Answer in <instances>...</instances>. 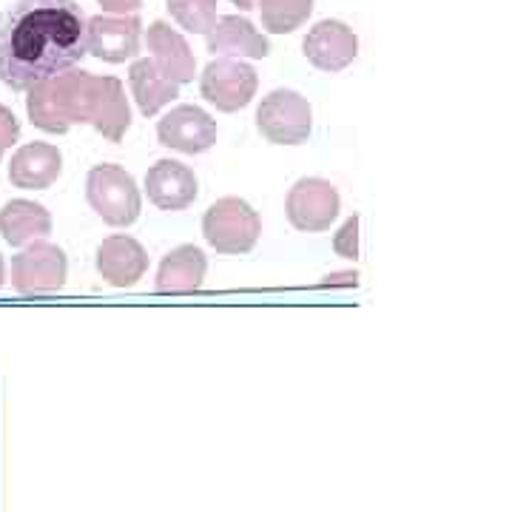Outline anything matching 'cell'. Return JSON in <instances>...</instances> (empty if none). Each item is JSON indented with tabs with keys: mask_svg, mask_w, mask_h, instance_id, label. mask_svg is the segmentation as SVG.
<instances>
[{
	"mask_svg": "<svg viewBox=\"0 0 512 512\" xmlns=\"http://www.w3.org/2000/svg\"><path fill=\"white\" fill-rule=\"evenodd\" d=\"M86 55L77 0H18L0 15V83L12 92L72 72Z\"/></svg>",
	"mask_w": 512,
	"mask_h": 512,
	"instance_id": "6da1fadb",
	"label": "cell"
},
{
	"mask_svg": "<svg viewBox=\"0 0 512 512\" xmlns=\"http://www.w3.org/2000/svg\"><path fill=\"white\" fill-rule=\"evenodd\" d=\"M26 114L46 134H66L77 123H89L109 143H123L131 128V106L117 77L72 69L29 89Z\"/></svg>",
	"mask_w": 512,
	"mask_h": 512,
	"instance_id": "7a4b0ae2",
	"label": "cell"
},
{
	"mask_svg": "<svg viewBox=\"0 0 512 512\" xmlns=\"http://www.w3.org/2000/svg\"><path fill=\"white\" fill-rule=\"evenodd\" d=\"M86 200L111 228H128L143 214V194L137 180L117 163L94 165L86 177Z\"/></svg>",
	"mask_w": 512,
	"mask_h": 512,
	"instance_id": "3957f363",
	"label": "cell"
},
{
	"mask_svg": "<svg viewBox=\"0 0 512 512\" xmlns=\"http://www.w3.org/2000/svg\"><path fill=\"white\" fill-rule=\"evenodd\" d=\"M259 234H262V220L254 205L242 197H222L211 202L202 217V237L217 254H251L259 242Z\"/></svg>",
	"mask_w": 512,
	"mask_h": 512,
	"instance_id": "277c9868",
	"label": "cell"
},
{
	"mask_svg": "<svg viewBox=\"0 0 512 512\" xmlns=\"http://www.w3.org/2000/svg\"><path fill=\"white\" fill-rule=\"evenodd\" d=\"M256 128L274 146H302L313 131V109L308 97L293 89H274L256 109Z\"/></svg>",
	"mask_w": 512,
	"mask_h": 512,
	"instance_id": "5b68a950",
	"label": "cell"
},
{
	"mask_svg": "<svg viewBox=\"0 0 512 512\" xmlns=\"http://www.w3.org/2000/svg\"><path fill=\"white\" fill-rule=\"evenodd\" d=\"M69 279L66 251L52 242H32L12 259V288L23 296H46L63 291Z\"/></svg>",
	"mask_w": 512,
	"mask_h": 512,
	"instance_id": "8992f818",
	"label": "cell"
},
{
	"mask_svg": "<svg viewBox=\"0 0 512 512\" xmlns=\"http://www.w3.org/2000/svg\"><path fill=\"white\" fill-rule=\"evenodd\" d=\"M342 197L336 185L322 177H302L296 180L285 200V214L296 231L302 234H322L339 220Z\"/></svg>",
	"mask_w": 512,
	"mask_h": 512,
	"instance_id": "52a82bcc",
	"label": "cell"
},
{
	"mask_svg": "<svg viewBox=\"0 0 512 512\" xmlns=\"http://www.w3.org/2000/svg\"><path fill=\"white\" fill-rule=\"evenodd\" d=\"M259 89V77L245 60L217 57L200 74V94L217 111L234 114L251 106Z\"/></svg>",
	"mask_w": 512,
	"mask_h": 512,
	"instance_id": "ba28073f",
	"label": "cell"
},
{
	"mask_svg": "<svg viewBox=\"0 0 512 512\" xmlns=\"http://www.w3.org/2000/svg\"><path fill=\"white\" fill-rule=\"evenodd\" d=\"M143 23L137 15H94L86 20V52L103 63L137 60Z\"/></svg>",
	"mask_w": 512,
	"mask_h": 512,
	"instance_id": "9c48e42d",
	"label": "cell"
},
{
	"mask_svg": "<svg viewBox=\"0 0 512 512\" xmlns=\"http://www.w3.org/2000/svg\"><path fill=\"white\" fill-rule=\"evenodd\" d=\"M157 140L180 154H205L217 143V120L200 106H174L157 123Z\"/></svg>",
	"mask_w": 512,
	"mask_h": 512,
	"instance_id": "30bf717a",
	"label": "cell"
},
{
	"mask_svg": "<svg viewBox=\"0 0 512 512\" xmlns=\"http://www.w3.org/2000/svg\"><path fill=\"white\" fill-rule=\"evenodd\" d=\"M302 52L319 72H345L359 57V37L342 20H319L302 40Z\"/></svg>",
	"mask_w": 512,
	"mask_h": 512,
	"instance_id": "8fae6325",
	"label": "cell"
},
{
	"mask_svg": "<svg viewBox=\"0 0 512 512\" xmlns=\"http://www.w3.org/2000/svg\"><path fill=\"white\" fill-rule=\"evenodd\" d=\"M97 274L109 282L111 288H134L148 271L146 248L128 234H114L97 245L94 254Z\"/></svg>",
	"mask_w": 512,
	"mask_h": 512,
	"instance_id": "7c38bea8",
	"label": "cell"
},
{
	"mask_svg": "<svg viewBox=\"0 0 512 512\" xmlns=\"http://www.w3.org/2000/svg\"><path fill=\"white\" fill-rule=\"evenodd\" d=\"M146 194L160 211H185L200 197V183L180 160H157L146 171Z\"/></svg>",
	"mask_w": 512,
	"mask_h": 512,
	"instance_id": "4fadbf2b",
	"label": "cell"
},
{
	"mask_svg": "<svg viewBox=\"0 0 512 512\" xmlns=\"http://www.w3.org/2000/svg\"><path fill=\"white\" fill-rule=\"evenodd\" d=\"M208 52L231 60H265L271 55L268 37L256 29L245 15H222L205 35Z\"/></svg>",
	"mask_w": 512,
	"mask_h": 512,
	"instance_id": "5bb4252c",
	"label": "cell"
},
{
	"mask_svg": "<svg viewBox=\"0 0 512 512\" xmlns=\"http://www.w3.org/2000/svg\"><path fill=\"white\" fill-rule=\"evenodd\" d=\"M63 174V154L52 143H26L12 154L9 183L23 191H46Z\"/></svg>",
	"mask_w": 512,
	"mask_h": 512,
	"instance_id": "9a60e30c",
	"label": "cell"
},
{
	"mask_svg": "<svg viewBox=\"0 0 512 512\" xmlns=\"http://www.w3.org/2000/svg\"><path fill=\"white\" fill-rule=\"evenodd\" d=\"M146 43L154 66H157L168 80H174L177 86L194 80V74H197L194 52H191V46L185 43V37L180 35L177 29H171V23L154 20V23L148 26Z\"/></svg>",
	"mask_w": 512,
	"mask_h": 512,
	"instance_id": "2e32d148",
	"label": "cell"
},
{
	"mask_svg": "<svg viewBox=\"0 0 512 512\" xmlns=\"http://www.w3.org/2000/svg\"><path fill=\"white\" fill-rule=\"evenodd\" d=\"M0 234L12 248H26L52 234V214L35 200H9L0 208Z\"/></svg>",
	"mask_w": 512,
	"mask_h": 512,
	"instance_id": "e0dca14e",
	"label": "cell"
},
{
	"mask_svg": "<svg viewBox=\"0 0 512 512\" xmlns=\"http://www.w3.org/2000/svg\"><path fill=\"white\" fill-rule=\"evenodd\" d=\"M208 271V256L197 245H177L168 251L157 271L160 293H194L200 291Z\"/></svg>",
	"mask_w": 512,
	"mask_h": 512,
	"instance_id": "ac0fdd59",
	"label": "cell"
},
{
	"mask_svg": "<svg viewBox=\"0 0 512 512\" xmlns=\"http://www.w3.org/2000/svg\"><path fill=\"white\" fill-rule=\"evenodd\" d=\"M128 83H131V94L137 100V109L146 117H154L180 97V86L174 80H168L151 57H137L128 69Z\"/></svg>",
	"mask_w": 512,
	"mask_h": 512,
	"instance_id": "d6986e66",
	"label": "cell"
},
{
	"mask_svg": "<svg viewBox=\"0 0 512 512\" xmlns=\"http://www.w3.org/2000/svg\"><path fill=\"white\" fill-rule=\"evenodd\" d=\"M262 29L271 35H291L313 15V0H256Z\"/></svg>",
	"mask_w": 512,
	"mask_h": 512,
	"instance_id": "ffe728a7",
	"label": "cell"
},
{
	"mask_svg": "<svg viewBox=\"0 0 512 512\" xmlns=\"http://www.w3.org/2000/svg\"><path fill=\"white\" fill-rule=\"evenodd\" d=\"M171 18L191 35H208L217 23V0H165Z\"/></svg>",
	"mask_w": 512,
	"mask_h": 512,
	"instance_id": "44dd1931",
	"label": "cell"
},
{
	"mask_svg": "<svg viewBox=\"0 0 512 512\" xmlns=\"http://www.w3.org/2000/svg\"><path fill=\"white\" fill-rule=\"evenodd\" d=\"M333 251L342 259H359V214L345 220V225L333 234Z\"/></svg>",
	"mask_w": 512,
	"mask_h": 512,
	"instance_id": "7402d4cb",
	"label": "cell"
},
{
	"mask_svg": "<svg viewBox=\"0 0 512 512\" xmlns=\"http://www.w3.org/2000/svg\"><path fill=\"white\" fill-rule=\"evenodd\" d=\"M20 123L18 117L12 114V109H6L0 103V157L6 154V148H12V143H18Z\"/></svg>",
	"mask_w": 512,
	"mask_h": 512,
	"instance_id": "603a6c76",
	"label": "cell"
},
{
	"mask_svg": "<svg viewBox=\"0 0 512 512\" xmlns=\"http://www.w3.org/2000/svg\"><path fill=\"white\" fill-rule=\"evenodd\" d=\"M97 3L109 15H137L143 9V0H97Z\"/></svg>",
	"mask_w": 512,
	"mask_h": 512,
	"instance_id": "cb8c5ba5",
	"label": "cell"
},
{
	"mask_svg": "<svg viewBox=\"0 0 512 512\" xmlns=\"http://www.w3.org/2000/svg\"><path fill=\"white\" fill-rule=\"evenodd\" d=\"M322 288H356L359 285V271H339V274H328L322 282Z\"/></svg>",
	"mask_w": 512,
	"mask_h": 512,
	"instance_id": "d4e9b609",
	"label": "cell"
},
{
	"mask_svg": "<svg viewBox=\"0 0 512 512\" xmlns=\"http://www.w3.org/2000/svg\"><path fill=\"white\" fill-rule=\"evenodd\" d=\"M234 6H239V12H251L256 6V0H231Z\"/></svg>",
	"mask_w": 512,
	"mask_h": 512,
	"instance_id": "484cf974",
	"label": "cell"
},
{
	"mask_svg": "<svg viewBox=\"0 0 512 512\" xmlns=\"http://www.w3.org/2000/svg\"><path fill=\"white\" fill-rule=\"evenodd\" d=\"M3 282H6V262H3V256H0V288H3Z\"/></svg>",
	"mask_w": 512,
	"mask_h": 512,
	"instance_id": "4316f807",
	"label": "cell"
}]
</instances>
